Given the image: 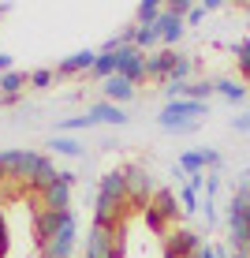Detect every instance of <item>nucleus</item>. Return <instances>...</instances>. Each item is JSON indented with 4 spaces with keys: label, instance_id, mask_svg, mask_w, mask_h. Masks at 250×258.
Segmentation results:
<instances>
[{
    "label": "nucleus",
    "instance_id": "obj_12",
    "mask_svg": "<svg viewBox=\"0 0 250 258\" xmlns=\"http://www.w3.org/2000/svg\"><path fill=\"white\" fill-rule=\"evenodd\" d=\"M97 64V49H78L71 52V56H64L56 64V75H78V71H94Z\"/></svg>",
    "mask_w": 250,
    "mask_h": 258
},
{
    "label": "nucleus",
    "instance_id": "obj_7",
    "mask_svg": "<svg viewBox=\"0 0 250 258\" xmlns=\"http://www.w3.org/2000/svg\"><path fill=\"white\" fill-rule=\"evenodd\" d=\"M183 168L187 176H194V172H220V165H224V157L217 154V150H209V146H202V150H187V154H180V161H176Z\"/></svg>",
    "mask_w": 250,
    "mask_h": 258
},
{
    "label": "nucleus",
    "instance_id": "obj_15",
    "mask_svg": "<svg viewBox=\"0 0 250 258\" xmlns=\"http://www.w3.org/2000/svg\"><path fill=\"white\" fill-rule=\"evenodd\" d=\"M105 101H112V105H123V101H131L135 97V83L131 79H123V75H112V79H105Z\"/></svg>",
    "mask_w": 250,
    "mask_h": 258
},
{
    "label": "nucleus",
    "instance_id": "obj_23",
    "mask_svg": "<svg viewBox=\"0 0 250 258\" xmlns=\"http://www.w3.org/2000/svg\"><path fill=\"white\" fill-rule=\"evenodd\" d=\"M90 127H97V120L90 116V112H82V116H67V120L56 123V131H90Z\"/></svg>",
    "mask_w": 250,
    "mask_h": 258
},
{
    "label": "nucleus",
    "instance_id": "obj_11",
    "mask_svg": "<svg viewBox=\"0 0 250 258\" xmlns=\"http://www.w3.org/2000/svg\"><path fill=\"white\" fill-rule=\"evenodd\" d=\"M176 64H180V52H176V49H160V52H153V56L146 52V75H149V79L168 83V79H172V71H176Z\"/></svg>",
    "mask_w": 250,
    "mask_h": 258
},
{
    "label": "nucleus",
    "instance_id": "obj_17",
    "mask_svg": "<svg viewBox=\"0 0 250 258\" xmlns=\"http://www.w3.org/2000/svg\"><path fill=\"white\" fill-rule=\"evenodd\" d=\"M116 71H120V60H116V52H109V49H97V64H94L90 75L105 83V79H112Z\"/></svg>",
    "mask_w": 250,
    "mask_h": 258
},
{
    "label": "nucleus",
    "instance_id": "obj_21",
    "mask_svg": "<svg viewBox=\"0 0 250 258\" xmlns=\"http://www.w3.org/2000/svg\"><path fill=\"white\" fill-rule=\"evenodd\" d=\"M217 94L220 97H228V101H246V86L239 83V79H217Z\"/></svg>",
    "mask_w": 250,
    "mask_h": 258
},
{
    "label": "nucleus",
    "instance_id": "obj_4",
    "mask_svg": "<svg viewBox=\"0 0 250 258\" xmlns=\"http://www.w3.org/2000/svg\"><path fill=\"white\" fill-rule=\"evenodd\" d=\"M120 228L123 225H94L90 236H86V254L82 258H109L116 247H123Z\"/></svg>",
    "mask_w": 250,
    "mask_h": 258
},
{
    "label": "nucleus",
    "instance_id": "obj_9",
    "mask_svg": "<svg viewBox=\"0 0 250 258\" xmlns=\"http://www.w3.org/2000/svg\"><path fill=\"white\" fill-rule=\"evenodd\" d=\"M198 247H202V236L191 228H172L164 236V258H191Z\"/></svg>",
    "mask_w": 250,
    "mask_h": 258
},
{
    "label": "nucleus",
    "instance_id": "obj_27",
    "mask_svg": "<svg viewBox=\"0 0 250 258\" xmlns=\"http://www.w3.org/2000/svg\"><path fill=\"white\" fill-rule=\"evenodd\" d=\"M231 52H235V64H239V71H243V75L250 79V41H239V45L231 49Z\"/></svg>",
    "mask_w": 250,
    "mask_h": 258
},
{
    "label": "nucleus",
    "instance_id": "obj_22",
    "mask_svg": "<svg viewBox=\"0 0 250 258\" xmlns=\"http://www.w3.org/2000/svg\"><path fill=\"white\" fill-rule=\"evenodd\" d=\"M142 221H146V225H149V232H157L160 239H164L168 232H172V225H168V221L160 217V213H157L153 206H146V210H142Z\"/></svg>",
    "mask_w": 250,
    "mask_h": 258
},
{
    "label": "nucleus",
    "instance_id": "obj_25",
    "mask_svg": "<svg viewBox=\"0 0 250 258\" xmlns=\"http://www.w3.org/2000/svg\"><path fill=\"white\" fill-rule=\"evenodd\" d=\"M209 94H217L213 83H187V101H209Z\"/></svg>",
    "mask_w": 250,
    "mask_h": 258
},
{
    "label": "nucleus",
    "instance_id": "obj_2",
    "mask_svg": "<svg viewBox=\"0 0 250 258\" xmlns=\"http://www.w3.org/2000/svg\"><path fill=\"white\" fill-rule=\"evenodd\" d=\"M205 101H168L164 109L157 112V123L164 131H172V135H191V131H198V120L205 116Z\"/></svg>",
    "mask_w": 250,
    "mask_h": 258
},
{
    "label": "nucleus",
    "instance_id": "obj_34",
    "mask_svg": "<svg viewBox=\"0 0 250 258\" xmlns=\"http://www.w3.org/2000/svg\"><path fill=\"white\" fill-rule=\"evenodd\" d=\"M8 71H12V56H4V52H0V75H8Z\"/></svg>",
    "mask_w": 250,
    "mask_h": 258
},
{
    "label": "nucleus",
    "instance_id": "obj_20",
    "mask_svg": "<svg viewBox=\"0 0 250 258\" xmlns=\"http://www.w3.org/2000/svg\"><path fill=\"white\" fill-rule=\"evenodd\" d=\"M135 15H138V26H157L160 15H164V4H157V0H142Z\"/></svg>",
    "mask_w": 250,
    "mask_h": 258
},
{
    "label": "nucleus",
    "instance_id": "obj_30",
    "mask_svg": "<svg viewBox=\"0 0 250 258\" xmlns=\"http://www.w3.org/2000/svg\"><path fill=\"white\" fill-rule=\"evenodd\" d=\"M180 206H183V213H194V210H198V191H194V187H183V191H180Z\"/></svg>",
    "mask_w": 250,
    "mask_h": 258
},
{
    "label": "nucleus",
    "instance_id": "obj_28",
    "mask_svg": "<svg viewBox=\"0 0 250 258\" xmlns=\"http://www.w3.org/2000/svg\"><path fill=\"white\" fill-rule=\"evenodd\" d=\"M191 68H194V60L191 56H180V64H176V71H172L168 83H187V79H191Z\"/></svg>",
    "mask_w": 250,
    "mask_h": 258
},
{
    "label": "nucleus",
    "instance_id": "obj_14",
    "mask_svg": "<svg viewBox=\"0 0 250 258\" xmlns=\"http://www.w3.org/2000/svg\"><path fill=\"white\" fill-rule=\"evenodd\" d=\"M86 112H90V116H94L97 123H109V127H123V123L131 120L127 112H123L120 105H112V101H97V105H90Z\"/></svg>",
    "mask_w": 250,
    "mask_h": 258
},
{
    "label": "nucleus",
    "instance_id": "obj_26",
    "mask_svg": "<svg viewBox=\"0 0 250 258\" xmlns=\"http://www.w3.org/2000/svg\"><path fill=\"white\" fill-rule=\"evenodd\" d=\"M191 258H231V251H228V247H220V243H202Z\"/></svg>",
    "mask_w": 250,
    "mask_h": 258
},
{
    "label": "nucleus",
    "instance_id": "obj_13",
    "mask_svg": "<svg viewBox=\"0 0 250 258\" xmlns=\"http://www.w3.org/2000/svg\"><path fill=\"white\" fill-rule=\"evenodd\" d=\"M160 217L168 221V225L176 228V221H180V213H183V206H180V199H176V191H168V187H160L157 195H153V202H149Z\"/></svg>",
    "mask_w": 250,
    "mask_h": 258
},
{
    "label": "nucleus",
    "instance_id": "obj_31",
    "mask_svg": "<svg viewBox=\"0 0 250 258\" xmlns=\"http://www.w3.org/2000/svg\"><path fill=\"white\" fill-rule=\"evenodd\" d=\"M231 131H239V135H250V112H243V116H231Z\"/></svg>",
    "mask_w": 250,
    "mask_h": 258
},
{
    "label": "nucleus",
    "instance_id": "obj_19",
    "mask_svg": "<svg viewBox=\"0 0 250 258\" xmlns=\"http://www.w3.org/2000/svg\"><path fill=\"white\" fill-rule=\"evenodd\" d=\"M49 150L52 154H64V157H82V142H75L71 135H52Z\"/></svg>",
    "mask_w": 250,
    "mask_h": 258
},
{
    "label": "nucleus",
    "instance_id": "obj_16",
    "mask_svg": "<svg viewBox=\"0 0 250 258\" xmlns=\"http://www.w3.org/2000/svg\"><path fill=\"white\" fill-rule=\"evenodd\" d=\"M183 26H187V19H180V15H172V12H164V15H160V23H157V34H160V41H164L168 49H176V41L183 38Z\"/></svg>",
    "mask_w": 250,
    "mask_h": 258
},
{
    "label": "nucleus",
    "instance_id": "obj_32",
    "mask_svg": "<svg viewBox=\"0 0 250 258\" xmlns=\"http://www.w3.org/2000/svg\"><path fill=\"white\" fill-rule=\"evenodd\" d=\"M205 15H209V12H205V4H194V8H191V15H187V23H191V26H198V23L205 19Z\"/></svg>",
    "mask_w": 250,
    "mask_h": 258
},
{
    "label": "nucleus",
    "instance_id": "obj_33",
    "mask_svg": "<svg viewBox=\"0 0 250 258\" xmlns=\"http://www.w3.org/2000/svg\"><path fill=\"white\" fill-rule=\"evenodd\" d=\"M187 187L202 191V187H205V172H194V176H187Z\"/></svg>",
    "mask_w": 250,
    "mask_h": 258
},
{
    "label": "nucleus",
    "instance_id": "obj_1",
    "mask_svg": "<svg viewBox=\"0 0 250 258\" xmlns=\"http://www.w3.org/2000/svg\"><path fill=\"white\" fill-rule=\"evenodd\" d=\"M131 202H127V180L120 172H105L97 183V202H94V225H123Z\"/></svg>",
    "mask_w": 250,
    "mask_h": 258
},
{
    "label": "nucleus",
    "instance_id": "obj_6",
    "mask_svg": "<svg viewBox=\"0 0 250 258\" xmlns=\"http://www.w3.org/2000/svg\"><path fill=\"white\" fill-rule=\"evenodd\" d=\"M75 243H78V217H71L67 225L41 247V258H71L75 254Z\"/></svg>",
    "mask_w": 250,
    "mask_h": 258
},
{
    "label": "nucleus",
    "instance_id": "obj_29",
    "mask_svg": "<svg viewBox=\"0 0 250 258\" xmlns=\"http://www.w3.org/2000/svg\"><path fill=\"white\" fill-rule=\"evenodd\" d=\"M30 86H34V90H45V86H52V71H49V68L30 71Z\"/></svg>",
    "mask_w": 250,
    "mask_h": 258
},
{
    "label": "nucleus",
    "instance_id": "obj_8",
    "mask_svg": "<svg viewBox=\"0 0 250 258\" xmlns=\"http://www.w3.org/2000/svg\"><path fill=\"white\" fill-rule=\"evenodd\" d=\"M71 187H75V172H60L56 180L41 191L45 210H71Z\"/></svg>",
    "mask_w": 250,
    "mask_h": 258
},
{
    "label": "nucleus",
    "instance_id": "obj_10",
    "mask_svg": "<svg viewBox=\"0 0 250 258\" xmlns=\"http://www.w3.org/2000/svg\"><path fill=\"white\" fill-rule=\"evenodd\" d=\"M116 60H120V71L116 75H123V79H131V83H142V79H149L146 75V52L135 49V45H123V49H116Z\"/></svg>",
    "mask_w": 250,
    "mask_h": 258
},
{
    "label": "nucleus",
    "instance_id": "obj_18",
    "mask_svg": "<svg viewBox=\"0 0 250 258\" xmlns=\"http://www.w3.org/2000/svg\"><path fill=\"white\" fill-rule=\"evenodd\" d=\"M26 83H30L26 71H8V75H0V94H4V97H19Z\"/></svg>",
    "mask_w": 250,
    "mask_h": 258
},
{
    "label": "nucleus",
    "instance_id": "obj_5",
    "mask_svg": "<svg viewBox=\"0 0 250 258\" xmlns=\"http://www.w3.org/2000/svg\"><path fill=\"white\" fill-rule=\"evenodd\" d=\"M71 217H75V210H45V206L38 210V217H34V243H38V251L67 225Z\"/></svg>",
    "mask_w": 250,
    "mask_h": 258
},
{
    "label": "nucleus",
    "instance_id": "obj_3",
    "mask_svg": "<svg viewBox=\"0 0 250 258\" xmlns=\"http://www.w3.org/2000/svg\"><path fill=\"white\" fill-rule=\"evenodd\" d=\"M123 180H127V202H131V210H146L149 202H153V195L160 191L146 165H127V168H123Z\"/></svg>",
    "mask_w": 250,
    "mask_h": 258
},
{
    "label": "nucleus",
    "instance_id": "obj_24",
    "mask_svg": "<svg viewBox=\"0 0 250 258\" xmlns=\"http://www.w3.org/2000/svg\"><path fill=\"white\" fill-rule=\"evenodd\" d=\"M157 41H160L157 26H138V30H135V49H142V52H146V49H153Z\"/></svg>",
    "mask_w": 250,
    "mask_h": 258
}]
</instances>
